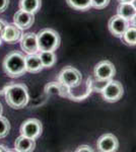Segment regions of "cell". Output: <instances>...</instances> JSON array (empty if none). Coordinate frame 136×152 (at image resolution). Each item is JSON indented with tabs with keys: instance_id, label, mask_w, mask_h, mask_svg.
I'll return each instance as SVG.
<instances>
[{
	"instance_id": "9a60e30c",
	"label": "cell",
	"mask_w": 136,
	"mask_h": 152,
	"mask_svg": "<svg viewBox=\"0 0 136 152\" xmlns=\"http://www.w3.org/2000/svg\"><path fill=\"white\" fill-rule=\"evenodd\" d=\"M26 72L39 73L43 70V64L38 54H29L26 56Z\"/></svg>"
},
{
	"instance_id": "ba28073f",
	"label": "cell",
	"mask_w": 136,
	"mask_h": 152,
	"mask_svg": "<svg viewBox=\"0 0 136 152\" xmlns=\"http://www.w3.org/2000/svg\"><path fill=\"white\" fill-rule=\"evenodd\" d=\"M43 126L40 120L28 119L21 126V134L32 139H37L41 136Z\"/></svg>"
},
{
	"instance_id": "4316f807",
	"label": "cell",
	"mask_w": 136,
	"mask_h": 152,
	"mask_svg": "<svg viewBox=\"0 0 136 152\" xmlns=\"http://www.w3.org/2000/svg\"><path fill=\"white\" fill-rule=\"evenodd\" d=\"M0 151H4V152H9L10 150H9L8 148H7L6 146L2 145V144H0Z\"/></svg>"
},
{
	"instance_id": "2e32d148",
	"label": "cell",
	"mask_w": 136,
	"mask_h": 152,
	"mask_svg": "<svg viewBox=\"0 0 136 152\" xmlns=\"http://www.w3.org/2000/svg\"><path fill=\"white\" fill-rule=\"evenodd\" d=\"M117 11L118 15L122 16L123 18L127 19V20H131L136 14V9L132 5V3H125V2H120Z\"/></svg>"
},
{
	"instance_id": "f546056e",
	"label": "cell",
	"mask_w": 136,
	"mask_h": 152,
	"mask_svg": "<svg viewBox=\"0 0 136 152\" xmlns=\"http://www.w3.org/2000/svg\"><path fill=\"white\" fill-rule=\"evenodd\" d=\"M2 112H3V107H2V104H1V102H0V116L2 115Z\"/></svg>"
},
{
	"instance_id": "7c38bea8",
	"label": "cell",
	"mask_w": 136,
	"mask_h": 152,
	"mask_svg": "<svg viewBox=\"0 0 136 152\" xmlns=\"http://www.w3.org/2000/svg\"><path fill=\"white\" fill-rule=\"evenodd\" d=\"M35 23L34 13L24 11L19 9L15 12L13 16V23L18 26L21 29H28L31 28Z\"/></svg>"
},
{
	"instance_id": "8fae6325",
	"label": "cell",
	"mask_w": 136,
	"mask_h": 152,
	"mask_svg": "<svg viewBox=\"0 0 136 152\" xmlns=\"http://www.w3.org/2000/svg\"><path fill=\"white\" fill-rule=\"evenodd\" d=\"M21 48L24 51V53L29 54H36L39 51L38 46V39L37 34L34 33H26L21 36Z\"/></svg>"
},
{
	"instance_id": "9c48e42d",
	"label": "cell",
	"mask_w": 136,
	"mask_h": 152,
	"mask_svg": "<svg viewBox=\"0 0 136 152\" xmlns=\"http://www.w3.org/2000/svg\"><path fill=\"white\" fill-rule=\"evenodd\" d=\"M108 28L113 36L117 37V38H122L126 29L129 28V20L117 14L110 18L108 23Z\"/></svg>"
},
{
	"instance_id": "8992f818",
	"label": "cell",
	"mask_w": 136,
	"mask_h": 152,
	"mask_svg": "<svg viewBox=\"0 0 136 152\" xmlns=\"http://www.w3.org/2000/svg\"><path fill=\"white\" fill-rule=\"evenodd\" d=\"M102 94L105 100L109 102H116L123 96L124 88L122 86V83H120L117 80L111 79L103 87Z\"/></svg>"
},
{
	"instance_id": "7a4b0ae2",
	"label": "cell",
	"mask_w": 136,
	"mask_h": 152,
	"mask_svg": "<svg viewBox=\"0 0 136 152\" xmlns=\"http://www.w3.org/2000/svg\"><path fill=\"white\" fill-rule=\"evenodd\" d=\"M2 67L7 76L11 78L19 77L26 72V57L21 52L12 51L4 57Z\"/></svg>"
},
{
	"instance_id": "603a6c76",
	"label": "cell",
	"mask_w": 136,
	"mask_h": 152,
	"mask_svg": "<svg viewBox=\"0 0 136 152\" xmlns=\"http://www.w3.org/2000/svg\"><path fill=\"white\" fill-rule=\"evenodd\" d=\"M109 3L110 0H91V7L96 9H104L109 5Z\"/></svg>"
},
{
	"instance_id": "1f68e13d",
	"label": "cell",
	"mask_w": 136,
	"mask_h": 152,
	"mask_svg": "<svg viewBox=\"0 0 136 152\" xmlns=\"http://www.w3.org/2000/svg\"><path fill=\"white\" fill-rule=\"evenodd\" d=\"M1 44H2V38H1V36H0V46H1Z\"/></svg>"
},
{
	"instance_id": "4fadbf2b",
	"label": "cell",
	"mask_w": 136,
	"mask_h": 152,
	"mask_svg": "<svg viewBox=\"0 0 136 152\" xmlns=\"http://www.w3.org/2000/svg\"><path fill=\"white\" fill-rule=\"evenodd\" d=\"M23 36L21 29L15 26L14 23H8L5 26L3 31L1 34V38L3 41H5L8 44H15L18 41H21V38Z\"/></svg>"
},
{
	"instance_id": "6da1fadb",
	"label": "cell",
	"mask_w": 136,
	"mask_h": 152,
	"mask_svg": "<svg viewBox=\"0 0 136 152\" xmlns=\"http://www.w3.org/2000/svg\"><path fill=\"white\" fill-rule=\"evenodd\" d=\"M6 104L14 110H19L26 107L29 102V95L28 87L21 83H13L4 89Z\"/></svg>"
},
{
	"instance_id": "3957f363",
	"label": "cell",
	"mask_w": 136,
	"mask_h": 152,
	"mask_svg": "<svg viewBox=\"0 0 136 152\" xmlns=\"http://www.w3.org/2000/svg\"><path fill=\"white\" fill-rule=\"evenodd\" d=\"M39 51H56L59 48L61 39L59 34L53 28H44L37 34Z\"/></svg>"
},
{
	"instance_id": "cb8c5ba5",
	"label": "cell",
	"mask_w": 136,
	"mask_h": 152,
	"mask_svg": "<svg viewBox=\"0 0 136 152\" xmlns=\"http://www.w3.org/2000/svg\"><path fill=\"white\" fill-rule=\"evenodd\" d=\"M8 4L9 0H0V13L6 10V8L8 7Z\"/></svg>"
},
{
	"instance_id": "30bf717a",
	"label": "cell",
	"mask_w": 136,
	"mask_h": 152,
	"mask_svg": "<svg viewBox=\"0 0 136 152\" xmlns=\"http://www.w3.org/2000/svg\"><path fill=\"white\" fill-rule=\"evenodd\" d=\"M96 147L99 151L102 152H114L119 148V141L117 137L112 133L104 134L99 138L96 142Z\"/></svg>"
},
{
	"instance_id": "d6986e66",
	"label": "cell",
	"mask_w": 136,
	"mask_h": 152,
	"mask_svg": "<svg viewBox=\"0 0 136 152\" xmlns=\"http://www.w3.org/2000/svg\"><path fill=\"white\" fill-rule=\"evenodd\" d=\"M66 2L75 10L85 11L91 7V0H66Z\"/></svg>"
},
{
	"instance_id": "ffe728a7",
	"label": "cell",
	"mask_w": 136,
	"mask_h": 152,
	"mask_svg": "<svg viewBox=\"0 0 136 152\" xmlns=\"http://www.w3.org/2000/svg\"><path fill=\"white\" fill-rule=\"evenodd\" d=\"M123 40L125 44L129 46H135L136 45V28L134 26H129L126 31L124 33V35L121 38Z\"/></svg>"
},
{
	"instance_id": "5bb4252c",
	"label": "cell",
	"mask_w": 136,
	"mask_h": 152,
	"mask_svg": "<svg viewBox=\"0 0 136 152\" xmlns=\"http://www.w3.org/2000/svg\"><path fill=\"white\" fill-rule=\"evenodd\" d=\"M35 147H36L35 139L29 138L24 135L17 137L14 142V149L17 152H31L35 150Z\"/></svg>"
},
{
	"instance_id": "277c9868",
	"label": "cell",
	"mask_w": 136,
	"mask_h": 152,
	"mask_svg": "<svg viewBox=\"0 0 136 152\" xmlns=\"http://www.w3.org/2000/svg\"><path fill=\"white\" fill-rule=\"evenodd\" d=\"M91 90H93V83H91L90 78H87L85 83L81 81L79 84L73 87H66L63 85V91L61 96L68 97L71 100H83L85 99L90 94Z\"/></svg>"
},
{
	"instance_id": "5b68a950",
	"label": "cell",
	"mask_w": 136,
	"mask_h": 152,
	"mask_svg": "<svg viewBox=\"0 0 136 152\" xmlns=\"http://www.w3.org/2000/svg\"><path fill=\"white\" fill-rule=\"evenodd\" d=\"M58 81L66 87H73L82 81V75L76 68L66 66L58 74Z\"/></svg>"
},
{
	"instance_id": "ac0fdd59",
	"label": "cell",
	"mask_w": 136,
	"mask_h": 152,
	"mask_svg": "<svg viewBox=\"0 0 136 152\" xmlns=\"http://www.w3.org/2000/svg\"><path fill=\"white\" fill-rule=\"evenodd\" d=\"M44 68H51L56 63L57 57L55 53L52 51H41L39 54Z\"/></svg>"
},
{
	"instance_id": "4dcf8cb0",
	"label": "cell",
	"mask_w": 136,
	"mask_h": 152,
	"mask_svg": "<svg viewBox=\"0 0 136 152\" xmlns=\"http://www.w3.org/2000/svg\"><path fill=\"white\" fill-rule=\"evenodd\" d=\"M131 3H132V5L134 6V8L136 9V0H133V1L131 2Z\"/></svg>"
},
{
	"instance_id": "d4e9b609",
	"label": "cell",
	"mask_w": 136,
	"mask_h": 152,
	"mask_svg": "<svg viewBox=\"0 0 136 152\" xmlns=\"http://www.w3.org/2000/svg\"><path fill=\"white\" fill-rule=\"evenodd\" d=\"M80 151H87V152H93V148L88 145H81L76 149V152H80Z\"/></svg>"
},
{
	"instance_id": "52a82bcc",
	"label": "cell",
	"mask_w": 136,
	"mask_h": 152,
	"mask_svg": "<svg viewBox=\"0 0 136 152\" xmlns=\"http://www.w3.org/2000/svg\"><path fill=\"white\" fill-rule=\"evenodd\" d=\"M93 74L99 81H109L116 74L115 66L109 60L101 61L96 65Z\"/></svg>"
},
{
	"instance_id": "484cf974",
	"label": "cell",
	"mask_w": 136,
	"mask_h": 152,
	"mask_svg": "<svg viewBox=\"0 0 136 152\" xmlns=\"http://www.w3.org/2000/svg\"><path fill=\"white\" fill-rule=\"evenodd\" d=\"M5 26H6V23H4L3 20H1V19H0V36H1L2 31H3L4 28H5Z\"/></svg>"
},
{
	"instance_id": "7402d4cb",
	"label": "cell",
	"mask_w": 136,
	"mask_h": 152,
	"mask_svg": "<svg viewBox=\"0 0 136 152\" xmlns=\"http://www.w3.org/2000/svg\"><path fill=\"white\" fill-rule=\"evenodd\" d=\"M10 131V123L5 117L0 116V139L4 138Z\"/></svg>"
},
{
	"instance_id": "f1b7e54d",
	"label": "cell",
	"mask_w": 136,
	"mask_h": 152,
	"mask_svg": "<svg viewBox=\"0 0 136 152\" xmlns=\"http://www.w3.org/2000/svg\"><path fill=\"white\" fill-rule=\"evenodd\" d=\"M119 2H125V3H131L133 0H118Z\"/></svg>"
},
{
	"instance_id": "e0dca14e",
	"label": "cell",
	"mask_w": 136,
	"mask_h": 152,
	"mask_svg": "<svg viewBox=\"0 0 136 152\" xmlns=\"http://www.w3.org/2000/svg\"><path fill=\"white\" fill-rule=\"evenodd\" d=\"M42 0H19V9L36 13L41 8Z\"/></svg>"
},
{
	"instance_id": "83f0119b",
	"label": "cell",
	"mask_w": 136,
	"mask_h": 152,
	"mask_svg": "<svg viewBox=\"0 0 136 152\" xmlns=\"http://www.w3.org/2000/svg\"><path fill=\"white\" fill-rule=\"evenodd\" d=\"M130 21H131V26H134V28H136V14H135L134 16H133V18L131 19Z\"/></svg>"
},
{
	"instance_id": "44dd1931",
	"label": "cell",
	"mask_w": 136,
	"mask_h": 152,
	"mask_svg": "<svg viewBox=\"0 0 136 152\" xmlns=\"http://www.w3.org/2000/svg\"><path fill=\"white\" fill-rule=\"evenodd\" d=\"M63 91V85L60 82H50L45 86V92L49 95H61Z\"/></svg>"
}]
</instances>
